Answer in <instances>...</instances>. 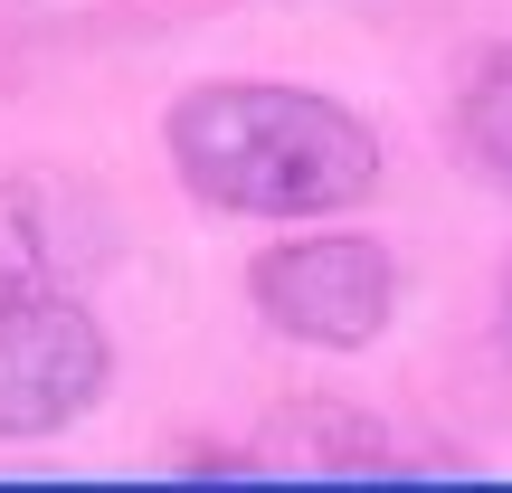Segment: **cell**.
Segmentation results:
<instances>
[{
    "label": "cell",
    "mask_w": 512,
    "mask_h": 493,
    "mask_svg": "<svg viewBox=\"0 0 512 493\" xmlns=\"http://www.w3.org/2000/svg\"><path fill=\"white\" fill-rule=\"evenodd\" d=\"M114 380V342L76 294H0V437H57Z\"/></svg>",
    "instance_id": "obj_2"
},
{
    "label": "cell",
    "mask_w": 512,
    "mask_h": 493,
    "mask_svg": "<svg viewBox=\"0 0 512 493\" xmlns=\"http://www.w3.org/2000/svg\"><path fill=\"white\" fill-rule=\"evenodd\" d=\"M171 162L238 219H332L380 181L370 124L304 86H190L171 105Z\"/></svg>",
    "instance_id": "obj_1"
},
{
    "label": "cell",
    "mask_w": 512,
    "mask_h": 493,
    "mask_svg": "<svg viewBox=\"0 0 512 493\" xmlns=\"http://www.w3.org/2000/svg\"><path fill=\"white\" fill-rule=\"evenodd\" d=\"M247 294H256V313H266L285 342L361 351V342H380L389 313H399V266H389V247L323 228V238H294V247L256 256Z\"/></svg>",
    "instance_id": "obj_3"
},
{
    "label": "cell",
    "mask_w": 512,
    "mask_h": 493,
    "mask_svg": "<svg viewBox=\"0 0 512 493\" xmlns=\"http://www.w3.org/2000/svg\"><path fill=\"white\" fill-rule=\"evenodd\" d=\"M465 143H475V162L512 181V48H494L475 67V86H465Z\"/></svg>",
    "instance_id": "obj_4"
}]
</instances>
